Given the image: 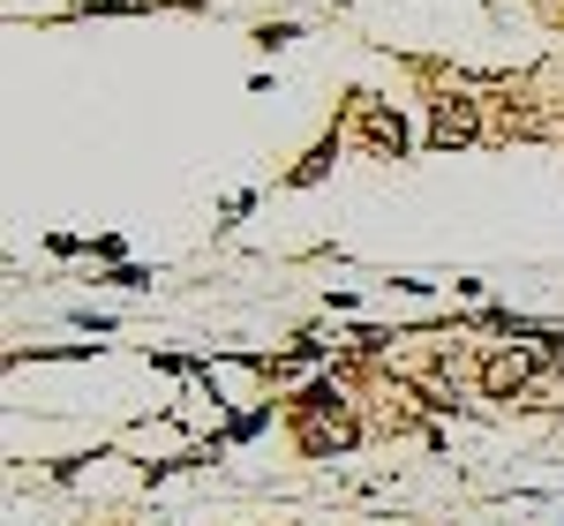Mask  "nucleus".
<instances>
[{"mask_svg": "<svg viewBox=\"0 0 564 526\" xmlns=\"http://www.w3.org/2000/svg\"><path fill=\"white\" fill-rule=\"evenodd\" d=\"M542 361H550L542 347H497V353H481V392H489V398H527V392H534V376H542Z\"/></svg>", "mask_w": 564, "mask_h": 526, "instance_id": "nucleus-1", "label": "nucleus"}, {"mask_svg": "<svg viewBox=\"0 0 564 526\" xmlns=\"http://www.w3.org/2000/svg\"><path fill=\"white\" fill-rule=\"evenodd\" d=\"M302 443L324 459V451H354V443H361V429H354L347 414H332V421H324V414H308V421H302Z\"/></svg>", "mask_w": 564, "mask_h": 526, "instance_id": "nucleus-4", "label": "nucleus"}, {"mask_svg": "<svg viewBox=\"0 0 564 526\" xmlns=\"http://www.w3.org/2000/svg\"><path fill=\"white\" fill-rule=\"evenodd\" d=\"M106 286H151V271H135V263H113V271H106Z\"/></svg>", "mask_w": 564, "mask_h": 526, "instance_id": "nucleus-5", "label": "nucleus"}, {"mask_svg": "<svg viewBox=\"0 0 564 526\" xmlns=\"http://www.w3.org/2000/svg\"><path fill=\"white\" fill-rule=\"evenodd\" d=\"M481 135V106L475 98H436L430 106V143L436 151H459V143H475Z\"/></svg>", "mask_w": 564, "mask_h": 526, "instance_id": "nucleus-2", "label": "nucleus"}, {"mask_svg": "<svg viewBox=\"0 0 564 526\" xmlns=\"http://www.w3.org/2000/svg\"><path fill=\"white\" fill-rule=\"evenodd\" d=\"M361 143L384 151V158H399V151H406V121H399V106H361Z\"/></svg>", "mask_w": 564, "mask_h": 526, "instance_id": "nucleus-3", "label": "nucleus"}]
</instances>
